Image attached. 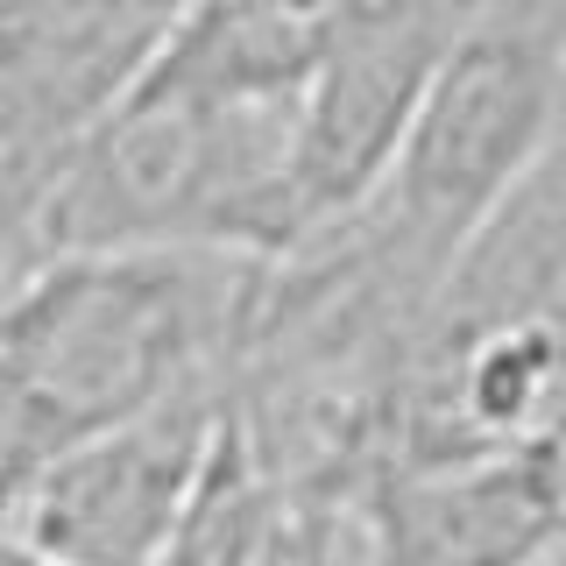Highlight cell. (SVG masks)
Returning <instances> with one entry per match:
<instances>
[{
  "instance_id": "6da1fadb",
  "label": "cell",
  "mask_w": 566,
  "mask_h": 566,
  "mask_svg": "<svg viewBox=\"0 0 566 566\" xmlns=\"http://www.w3.org/2000/svg\"><path fill=\"white\" fill-rule=\"evenodd\" d=\"M248 291L255 262L212 248H93L14 276L0 291V389L35 453L227 376Z\"/></svg>"
},
{
  "instance_id": "7a4b0ae2",
  "label": "cell",
  "mask_w": 566,
  "mask_h": 566,
  "mask_svg": "<svg viewBox=\"0 0 566 566\" xmlns=\"http://www.w3.org/2000/svg\"><path fill=\"white\" fill-rule=\"evenodd\" d=\"M566 135V0H482L439 57L382 185L347 212L376 255L439 291L453 255Z\"/></svg>"
},
{
  "instance_id": "3957f363",
  "label": "cell",
  "mask_w": 566,
  "mask_h": 566,
  "mask_svg": "<svg viewBox=\"0 0 566 566\" xmlns=\"http://www.w3.org/2000/svg\"><path fill=\"white\" fill-rule=\"evenodd\" d=\"M234 424L227 376L71 439L14 495L0 545L35 566H164Z\"/></svg>"
},
{
  "instance_id": "277c9868",
  "label": "cell",
  "mask_w": 566,
  "mask_h": 566,
  "mask_svg": "<svg viewBox=\"0 0 566 566\" xmlns=\"http://www.w3.org/2000/svg\"><path fill=\"white\" fill-rule=\"evenodd\" d=\"M326 517L340 566H545L566 531V453L389 460Z\"/></svg>"
},
{
  "instance_id": "5b68a950",
  "label": "cell",
  "mask_w": 566,
  "mask_h": 566,
  "mask_svg": "<svg viewBox=\"0 0 566 566\" xmlns=\"http://www.w3.org/2000/svg\"><path fill=\"white\" fill-rule=\"evenodd\" d=\"M0 566H35V559H22V553H8V545H0Z\"/></svg>"
},
{
  "instance_id": "8992f818",
  "label": "cell",
  "mask_w": 566,
  "mask_h": 566,
  "mask_svg": "<svg viewBox=\"0 0 566 566\" xmlns=\"http://www.w3.org/2000/svg\"><path fill=\"white\" fill-rule=\"evenodd\" d=\"M149 8H185V0H149Z\"/></svg>"
},
{
  "instance_id": "52a82bcc",
  "label": "cell",
  "mask_w": 566,
  "mask_h": 566,
  "mask_svg": "<svg viewBox=\"0 0 566 566\" xmlns=\"http://www.w3.org/2000/svg\"><path fill=\"white\" fill-rule=\"evenodd\" d=\"M545 566H559V559H545Z\"/></svg>"
}]
</instances>
